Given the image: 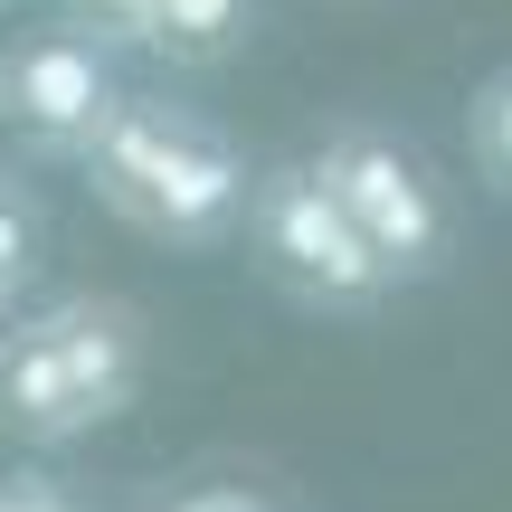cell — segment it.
Instances as JSON below:
<instances>
[{"label":"cell","instance_id":"cell-9","mask_svg":"<svg viewBox=\"0 0 512 512\" xmlns=\"http://www.w3.org/2000/svg\"><path fill=\"white\" fill-rule=\"evenodd\" d=\"M29 266H38V219L0 190V294H19L29 285Z\"/></svg>","mask_w":512,"mask_h":512},{"label":"cell","instance_id":"cell-7","mask_svg":"<svg viewBox=\"0 0 512 512\" xmlns=\"http://www.w3.org/2000/svg\"><path fill=\"white\" fill-rule=\"evenodd\" d=\"M465 133H475V171L512 200V67H494L475 86V105H465Z\"/></svg>","mask_w":512,"mask_h":512},{"label":"cell","instance_id":"cell-2","mask_svg":"<svg viewBox=\"0 0 512 512\" xmlns=\"http://www.w3.org/2000/svg\"><path fill=\"white\" fill-rule=\"evenodd\" d=\"M143 389V332L124 304L67 294L48 313H10L0 323V427L29 446L95 437L105 418H124Z\"/></svg>","mask_w":512,"mask_h":512},{"label":"cell","instance_id":"cell-5","mask_svg":"<svg viewBox=\"0 0 512 512\" xmlns=\"http://www.w3.org/2000/svg\"><path fill=\"white\" fill-rule=\"evenodd\" d=\"M124 76H114V48L76 19L57 29H29L0 48V124L38 152V162H76L95 143V124L114 114Z\"/></svg>","mask_w":512,"mask_h":512},{"label":"cell","instance_id":"cell-1","mask_svg":"<svg viewBox=\"0 0 512 512\" xmlns=\"http://www.w3.org/2000/svg\"><path fill=\"white\" fill-rule=\"evenodd\" d=\"M95 209L133 228L152 247H228L247 219V152L228 143L219 124H200L171 95H114V114L95 124V143L76 152Z\"/></svg>","mask_w":512,"mask_h":512},{"label":"cell","instance_id":"cell-10","mask_svg":"<svg viewBox=\"0 0 512 512\" xmlns=\"http://www.w3.org/2000/svg\"><path fill=\"white\" fill-rule=\"evenodd\" d=\"M181 512H266L256 494H200V503H181Z\"/></svg>","mask_w":512,"mask_h":512},{"label":"cell","instance_id":"cell-4","mask_svg":"<svg viewBox=\"0 0 512 512\" xmlns=\"http://www.w3.org/2000/svg\"><path fill=\"white\" fill-rule=\"evenodd\" d=\"M313 181H323L332 209L361 228V247L389 266V285H427V275L456 256V209H446L437 171H427L418 152L399 143V133H380V124H342V133H323V152H313Z\"/></svg>","mask_w":512,"mask_h":512},{"label":"cell","instance_id":"cell-8","mask_svg":"<svg viewBox=\"0 0 512 512\" xmlns=\"http://www.w3.org/2000/svg\"><path fill=\"white\" fill-rule=\"evenodd\" d=\"M67 19H76V29H95L105 48H143L152 0H67Z\"/></svg>","mask_w":512,"mask_h":512},{"label":"cell","instance_id":"cell-11","mask_svg":"<svg viewBox=\"0 0 512 512\" xmlns=\"http://www.w3.org/2000/svg\"><path fill=\"white\" fill-rule=\"evenodd\" d=\"M0 304H10V294H0Z\"/></svg>","mask_w":512,"mask_h":512},{"label":"cell","instance_id":"cell-3","mask_svg":"<svg viewBox=\"0 0 512 512\" xmlns=\"http://www.w3.org/2000/svg\"><path fill=\"white\" fill-rule=\"evenodd\" d=\"M238 238L256 256V275H266L275 294H294V304L313 313H380L389 294V266L361 247V228L332 209V190L313 181V162H275L247 181V219Z\"/></svg>","mask_w":512,"mask_h":512},{"label":"cell","instance_id":"cell-6","mask_svg":"<svg viewBox=\"0 0 512 512\" xmlns=\"http://www.w3.org/2000/svg\"><path fill=\"white\" fill-rule=\"evenodd\" d=\"M247 19H256V0H152L143 48L171 57V67H219V57L247 38Z\"/></svg>","mask_w":512,"mask_h":512}]
</instances>
